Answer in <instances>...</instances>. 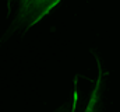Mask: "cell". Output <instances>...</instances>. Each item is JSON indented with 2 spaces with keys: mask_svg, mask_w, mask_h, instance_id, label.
Returning <instances> with one entry per match:
<instances>
[{
  "mask_svg": "<svg viewBox=\"0 0 120 112\" xmlns=\"http://www.w3.org/2000/svg\"><path fill=\"white\" fill-rule=\"evenodd\" d=\"M96 64H98V77L95 80V84L91 90L90 98H88V102L82 112H98L101 95H102V85H103V67L98 57H96Z\"/></svg>",
  "mask_w": 120,
  "mask_h": 112,
  "instance_id": "obj_2",
  "label": "cell"
},
{
  "mask_svg": "<svg viewBox=\"0 0 120 112\" xmlns=\"http://www.w3.org/2000/svg\"><path fill=\"white\" fill-rule=\"evenodd\" d=\"M56 112H63V108H61V109H59V111H56Z\"/></svg>",
  "mask_w": 120,
  "mask_h": 112,
  "instance_id": "obj_3",
  "label": "cell"
},
{
  "mask_svg": "<svg viewBox=\"0 0 120 112\" xmlns=\"http://www.w3.org/2000/svg\"><path fill=\"white\" fill-rule=\"evenodd\" d=\"M15 1L18 7L10 31L30 29L38 23H41L61 3V0H15Z\"/></svg>",
  "mask_w": 120,
  "mask_h": 112,
  "instance_id": "obj_1",
  "label": "cell"
}]
</instances>
